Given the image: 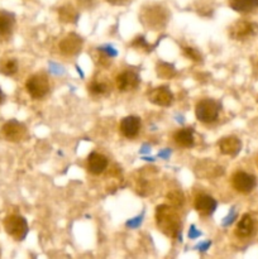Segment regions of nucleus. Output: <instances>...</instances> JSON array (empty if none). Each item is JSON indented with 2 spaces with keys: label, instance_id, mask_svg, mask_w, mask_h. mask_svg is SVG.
I'll list each match as a JSON object with an SVG mask.
<instances>
[{
  "label": "nucleus",
  "instance_id": "nucleus-22",
  "mask_svg": "<svg viewBox=\"0 0 258 259\" xmlns=\"http://www.w3.org/2000/svg\"><path fill=\"white\" fill-rule=\"evenodd\" d=\"M0 71H2V73H4V75L7 76L14 75V73L18 71V62L14 60V58L5 60L4 62L2 63V66H0Z\"/></svg>",
  "mask_w": 258,
  "mask_h": 259
},
{
  "label": "nucleus",
  "instance_id": "nucleus-32",
  "mask_svg": "<svg viewBox=\"0 0 258 259\" xmlns=\"http://www.w3.org/2000/svg\"><path fill=\"white\" fill-rule=\"evenodd\" d=\"M210 245H211V242H210V240H207V242H202V243H200V244H197L196 247V249L199 250V252H206L207 249H209L210 248Z\"/></svg>",
  "mask_w": 258,
  "mask_h": 259
},
{
  "label": "nucleus",
  "instance_id": "nucleus-7",
  "mask_svg": "<svg viewBox=\"0 0 258 259\" xmlns=\"http://www.w3.org/2000/svg\"><path fill=\"white\" fill-rule=\"evenodd\" d=\"M232 185L240 194H249L254 190L255 185H257V180L253 175L247 174L244 171H238L233 175Z\"/></svg>",
  "mask_w": 258,
  "mask_h": 259
},
{
  "label": "nucleus",
  "instance_id": "nucleus-8",
  "mask_svg": "<svg viewBox=\"0 0 258 259\" xmlns=\"http://www.w3.org/2000/svg\"><path fill=\"white\" fill-rule=\"evenodd\" d=\"M3 136L9 142H20L27 137V128L24 124L17 120H9L3 125Z\"/></svg>",
  "mask_w": 258,
  "mask_h": 259
},
{
  "label": "nucleus",
  "instance_id": "nucleus-28",
  "mask_svg": "<svg viewBox=\"0 0 258 259\" xmlns=\"http://www.w3.org/2000/svg\"><path fill=\"white\" fill-rule=\"evenodd\" d=\"M235 219H237V211H235V209L233 207V209L230 210L229 214H228V217L223 220V227H229L230 224L234 223Z\"/></svg>",
  "mask_w": 258,
  "mask_h": 259
},
{
  "label": "nucleus",
  "instance_id": "nucleus-3",
  "mask_svg": "<svg viewBox=\"0 0 258 259\" xmlns=\"http://www.w3.org/2000/svg\"><path fill=\"white\" fill-rule=\"evenodd\" d=\"M4 228L5 232L18 242L24 239L28 234V230H29L27 220L20 215H9L8 218H5Z\"/></svg>",
  "mask_w": 258,
  "mask_h": 259
},
{
  "label": "nucleus",
  "instance_id": "nucleus-20",
  "mask_svg": "<svg viewBox=\"0 0 258 259\" xmlns=\"http://www.w3.org/2000/svg\"><path fill=\"white\" fill-rule=\"evenodd\" d=\"M60 19L65 23H73L77 20V13L72 5H65L60 9Z\"/></svg>",
  "mask_w": 258,
  "mask_h": 259
},
{
  "label": "nucleus",
  "instance_id": "nucleus-29",
  "mask_svg": "<svg viewBox=\"0 0 258 259\" xmlns=\"http://www.w3.org/2000/svg\"><path fill=\"white\" fill-rule=\"evenodd\" d=\"M142 220H143V215H141V217H136L134 219H131L126 222V227L132 228V229H136V228H138L139 225L142 224Z\"/></svg>",
  "mask_w": 258,
  "mask_h": 259
},
{
  "label": "nucleus",
  "instance_id": "nucleus-11",
  "mask_svg": "<svg viewBox=\"0 0 258 259\" xmlns=\"http://www.w3.org/2000/svg\"><path fill=\"white\" fill-rule=\"evenodd\" d=\"M148 100L154 105L169 106L174 103V94L166 86H159L148 94Z\"/></svg>",
  "mask_w": 258,
  "mask_h": 259
},
{
  "label": "nucleus",
  "instance_id": "nucleus-17",
  "mask_svg": "<svg viewBox=\"0 0 258 259\" xmlns=\"http://www.w3.org/2000/svg\"><path fill=\"white\" fill-rule=\"evenodd\" d=\"M14 15L0 10V39H7L10 37L13 28H14Z\"/></svg>",
  "mask_w": 258,
  "mask_h": 259
},
{
  "label": "nucleus",
  "instance_id": "nucleus-6",
  "mask_svg": "<svg viewBox=\"0 0 258 259\" xmlns=\"http://www.w3.org/2000/svg\"><path fill=\"white\" fill-rule=\"evenodd\" d=\"M258 32V24L249 20H237L234 24L230 25L229 35L232 39L244 40L253 37Z\"/></svg>",
  "mask_w": 258,
  "mask_h": 259
},
{
  "label": "nucleus",
  "instance_id": "nucleus-24",
  "mask_svg": "<svg viewBox=\"0 0 258 259\" xmlns=\"http://www.w3.org/2000/svg\"><path fill=\"white\" fill-rule=\"evenodd\" d=\"M89 90L94 95H101V94H105L108 91V86L103 82H98V81H94L89 86Z\"/></svg>",
  "mask_w": 258,
  "mask_h": 259
},
{
  "label": "nucleus",
  "instance_id": "nucleus-18",
  "mask_svg": "<svg viewBox=\"0 0 258 259\" xmlns=\"http://www.w3.org/2000/svg\"><path fill=\"white\" fill-rule=\"evenodd\" d=\"M174 139L179 146L184 147V148H190L194 146V129L192 128H182L179 129L176 133L174 134Z\"/></svg>",
  "mask_w": 258,
  "mask_h": 259
},
{
  "label": "nucleus",
  "instance_id": "nucleus-4",
  "mask_svg": "<svg viewBox=\"0 0 258 259\" xmlns=\"http://www.w3.org/2000/svg\"><path fill=\"white\" fill-rule=\"evenodd\" d=\"M168 19L167 12L162 7H149L142 12V22L152 29H161Z\"/></svg>",
  "mask_w": 258,
  "mask_h": 259
},
{
  "label": "nucleus",
  "instance_id": "nucleus-9",
  "mask_svg": "<svg viewBox=\"0 0 258 259\" xmlns=\"http://www.w3.org/2000/svg\"><path fill=\"white\" fill-rule=\"evenodd\" d=\"M139 82H141V78H139L138 73L132 70L123 71L116 76V88L119 91L134 90L138 88Z\"/></svg>",
  "mask_w": 258,
  "mask_h": 259
},
{
  "label": "nucleus",
  "instance_id": "nucleus-21",
  "mask_svg": "<svg viewBox=\"0 0 258 259\" xmlns=\"http://www.w3.org/2000/svg\"><path fill=\"white\" fill-rule=\"evenodd\" d=\"M157 75L163 78H172L176 75V68L167 62H159L157 65Z\"/></svg>",
  "mask_w": 258,
  "mask_h": 259
},
{
  "label": "nucleus",
  "instance_id": "nucleus-26",
  "mask_svg": "<svg viewBox=\"0 0 258 259\" xmlns=\"http://www.w3.org/2000/svg\"><path fill=\"white\" fill-rule=\"evenodd\" d=\"M132 46L136 48H144V50L147 51V52H149V51H152V48H153V46L149 45L148 42H147L146 39H144V37H137L136 39L132 42Z\"/></svg>",
  "mask_w": 258,
  "mask_h": 259
},
{
  "label": "nucleus",
  "instance_id": "nucleus-31",
  "mask_svg": "<svg viewBox=\"0 0 258 259\" xmlns=\"http://www.w3.org/2000/svg\"><path fill=\"white\" fill-rule=\"evenodd\" d=\"M200 235H201V232H200V230H197L195 225H191V227H190V230H189L190 239H196V238H199Z\"/></svg>",
  "mask_w": 258,
  "mask_h": 259
},
{
  "label": "nucleus",
  "instance_id": "nucleus-14",
  "mask_svg": "<svg viewBox=\"0 0 258 259\" xmlns=\"http://www.w3.org/2000/svg\"><path fill=\"white\" fill-rule=\"evenodd\" d=\"M108 158L98 152H91L88 157V169L93 175H101L108 168Z\"/></svg>",
  "mask_w": 258,
  "mask_h": 259
},
{
  "label": "nucleus",
  "instance_id": "nucleus-34",
  "mask_svg": "<svg viewBox=\"0 0 258 259\" xmlns=\"http://www.w3.org/2000/svg\"><path fill=\"white\" fill-rule=\"evenodd\" d=\"M109 3H111V4L114 5H124L126 4L128 2H131V0H108Z\"/></svg>",
  "mask_w": 258,
  "mask_h": 259
},
{
  "label": "nucleus",
  "instance_id": "nucleus-16",
  "mask_svg": "<svg viewBox=\"0 0 258 259\" xmlns=\"http://www.w3.org/2000/svg\"><path fill=\"white\" fill-rule=\"evenodd\" d=\"M253 230H254V220L249 214H244L238 222L235 235L238 238H248L253 234Z\"/></svg>",
  "mask_w": 258,
  "mask_h": 259
},
{
  "label": "nucleus",
  "instance_id": "nucleus-12",
  "mask_svg": "<svg viewBox=\"0 0 258 259\" xmlns=\"http://www.w3.org/2000/svg\"><path fill=\"white\" fill-rule=\"evenodd\" d=\"M218 206V202L214 197L209 196V195H199L195 199V210L199 212L201 217H211L215 212Z\"/></svg>",
  "mask_w": 258,
  "mask_h": 259
},
{
  "label": "nucleus",
  "instance_id": "nucleus-19",
  "mask_svg": "<svg viewBox=\"0 0 258 259\" xmlns=\"http://www.w3.org/2000/svg\"><path fill=\"white\" fill-rule=\"evenodd\" d=\"M229 7L238 13H250L258 9V0H229Z\"/></svg>",
  "mask_w": 258,
  "mask_h": 259
},
{
  "label": "nucleus",
  "instance_id": "nucleus-25",
  "mask_svg": "<svg viewBox=\"0 0 258 259\" xmlns=\"http://www.w3.org/2000/svg\"><path fill=\"white\" fill-rule=\"evenodd\" d=\"M184 55L186 56L187 58H190V60L196 61V62L201 61V53H200L199 51L194 47H189V46L184 47Z\"/></svg>",
  "mask_w": 258,
  "mask_h": 259
},
{
  "label": "nucleus",
  "instance_id": "nucleus-1",
  "mask_svg": "<svg viewBox=\"0 0 258 259\" xmlns=\"http://www.w3.org/2000/svg\"><path fill=\"white\" fill-rule=\"evenodd\" d=\"M177 207L159 205L156 209V223L158 229L167 237L181 240V218Z\"/></svg>",
  "mask_w": 258,
  "mask_h": 259
},
{
  "label": "nucleus",
  "instance_id": "nucleus-35",
  "mask_svg": "<svg viewBox=\"0 0 258 259\" xmlns=\"http://www.w3.org/2000/svg\"><path fill=\"white\" fill-rule=\"evenodd\" d=\"M149 151H151V147H148V146H147V144H144V146L142 147L141 153H148Z\"/></svg>",
  "mask_w": 258,
  "mask_h": 259
},
{
  "label": "nucleus",
  "instance_id": "nucleus-2",
  "mask_svg": "<svg viewBox=\"0 0 258 259\" xmlns=\"http://www.w3.org/2000/svg\"><path fill=\"white\" fill-rule=\"evenodd\" d=\"M220 111V104L212 99H204L196 104L195 114L197 120L201 123H212L218 119Z\"/></svg>",
  "mask_w": 258,
  "mask_h": 259
},
{
  "label": "nucleus",
  "instance_id": "nucleus-27",
  "mask_svg": "<svg viewBox=\"0 0 258 259\" xmlns=\"http://www.w3.org/2000/svg\"><path fill=\"white\" fill-rule=\"evenodd\" d=\"M98 51H99V52L103 53V55L108 56L109 58H114V57H116V56H118V51H116L115 48H114L113 46H110V45L98 47Z\"/></svg>",
  "mask_w": 258,
  "mask_h": 259
},
{
  "label": "nucleus",
  "instance_id": "nucleus-23",
  "mask_svg": "<svg viewBox=\"0 0 258 259\" xmlns=\"http://www.w3.org/2000/svg\"><path fill=\"white\" fill-rule=\"evenodd\" d=\"M167 200H168L169 205H172V206L175 207L182 206L185 202L184 194H182L181 191H179V190H175V191L168 192V194H167Z\"/></svg>",
  "mask_w": 258,
  "mask_h": 259
},
{
  "label": "nucleus",
  "instance_id": "nucleus-13",
  "mask_svg": "<svg viewBox=\"0 0 258 259\" xmlns=\"http://www.w3.org/2000/svg\"><path fill=\"white\" fill-rule=\"evenodd\" d=\"M141 118L134 115L125 116L120 121V132L125 138H134V137L138 136L139 131H141Z\"/></svg>",
  "mask_w": 258,
  "mask_h": 259
},
{
  "label": "nucleus",
  "instance_id": "nucleus-33",
  "mask_svg": "<svg viewBox=\"0 0 258 259\" xmlns=\"http://www.w3.org/2000/svg\"><path fill=\"white\" fill-rule=\"evenodd\" d=\"M169 156H171V149H168V148H166L164 151L159 152L158 153L159 158H163V159H167Z\"/></svg>",
  "mask_w": 258,
  "mask_h": 259
},
{
  "label": "nucleus",
  "instance_id": "nucleus-36",
  "mask_svg": "<svg viewBox=\"0 0 258 259\" xmlns=\"http://www.w3.org/2000/svg\"><path fill=\"white\" fill-rule=\"evenodd\" d=\"M3 100H4V94H3V91L0 90V104L3 103Z\"/></svg>",
  "mask_w": 258,
  "mask_h": 259
},
{
  "label": "nucleus",
  "instance_id": "nucleus-5",
  "mask_svg": "<svg viewBox=\"0 0 258 259\" xmlns=\"http://www.w3.org/2000/svg\"><path fill=\"white\" fill-rule=\"evenodd\" d=\"M25 89L33 99H43L50 91V81L45 73L32 75L25 82Z\"/></svg>",
  "mask_w": 258,
  "mask_h": 259
},
{
  "label": "nucleus",
  "instance_id": "nucleus-30",
  "mask_svg": "<svg viewBox=\"0 0 258 259\" xmlns=\"http://www.w3.org/2000/svg\"><path fill=\"white\" fill-rule=\"evenodd\" d=\"M50 66H51L50 71L52 73H55V75H62V73L65 72V68H63L62 66L56 65V63H50Z\"/></svg>",
  "mask_w": 258,
  "mask_h": 259
},
{
  "label": "nucleus",
  "instance_id": "nucleus-10",
  "mask_svg": "<svg viewBox=\"0 0 258 259\" xmlns=\"http://www.w3.org/2000/svg\"><path fill=\"white\" fill-rule=\"evenodd\" d=\"M82 38L77 35L76 33H70L66 35L60 42V51L65 56H73L78 53L82 48Z\"/></svg>",
  "mask_w": 258,
  "mask_h": 259
},
{
  "label": "nucleus",
  "instance_id": "nucleus-15",
  "mask_svg": "<svg viewBox=\"0 0 258 259\" xmlns=\"http://www.w3.org/2000/svg\"><path fill=\"white\" fill-rule=\"evenodd\" d=\"M219 149L223 154H225V156L234 157L237 156L240 152V149H242V142H240L239 138H237V137L234 136L224 137V138L220 139Z\"/></svg>",
  "mask_w": 258,
  "mask_h": 259
}]
</instances>
